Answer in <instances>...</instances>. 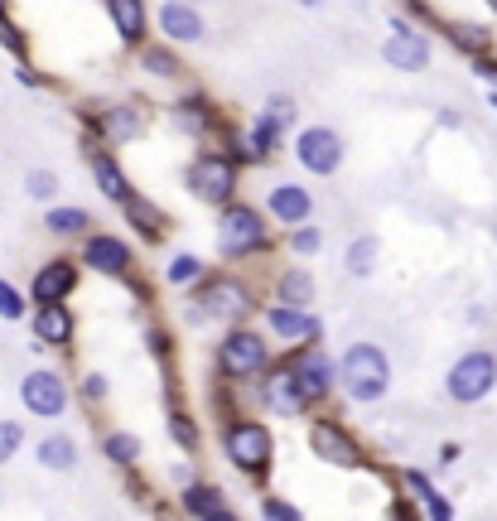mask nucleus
Here are the masks:
<instances>
[{
    "label": "nucleus",
    "instance_id": "a19ab883",
    "mask_svg": "<svg viewBox=\"0 0 497 521\" xmlns=\"http://www.w3.org/2000/svg\"><path fill=\"white\" fill-rule=\"evenodd\" d=\"M266 517H295V507H290V502H266Z\"/></svg>",
    "mask_w": 497,
    "mask_h": 521
},
{
    "label": "nucleus",
    "instance_id": "a878e982",
    "mask_svg": "<svg viewBox=\"0 0 497 521\" xmlns=\"http://www.w3.org/2000/svg\"><path fill=\"white\" fill-rule=\"evenodd\" d=\"M280 295H285V304H309L314 300V280H309V275L304 271H295V275H285V280H280Z\"/></svg>",
    "mask_w": 497,
    "mask_h": 521
},
{
    "label": "nucleus",
    "instance_id": "7ed1b4c3",
    "mask_svg": "<svg viewBox=\"0 0 497 521\" xmlns=\"http://www.w3.org/2000/svg\"><path fill=\"white\" fill-rule=\"evenodd\" d=\"M20 401H25V411L54 420V415H63V406H68V386H63L58 372H29L25 382H20Z\"/></svg>",
    "mask_w": 497,
    "mask_h": 521
},
{
    "label": "nucleus",
    "instance_id": "dca6fc26",
    "mask_svg": "<svg viewBox=\"0 0 497 521\" xmlns=\"http://www.w3.org/2000/svg\"><path fill=\"white\" fill-rule=\"evenodd\" d=\"M34 333L44 338V343H68L73 338V314L58 304H39V314H34Z\"/></svg>",
    "mask_w": 497,
    "mask_h": 521
},
{
    "label": "nucleus",
    "instance_id": "0eeeda50",
    "mask_svg": "<svg viewBox=\"0 0 497 521\" xmlns=\"http://www.w3.org/2000/svg\"><path fill=\"white\" fill-rule=\"evenodd\" d=\"M227 454H232L237 468H266V459H271V435L261 425H237L227 435Z\"/></svg>",
    "mask_w": 497,
    "mask_h": 521
},
{
    "label": "nucleus",
    "instance_id": "f704fd0d",
    "mask_svg": "<svg viewBox=\"0 0 497 521\" xmlns=\"http://www.w3.org/2000/svg\"><path fill=\"white\" fill-rule=\"evenodd\" d=\"M174 121H179L184 131H203V107H198V102H184V107H174Z\"/></svg>",
    "mask_w": 497,
    "mask_h": 521
},
{
    "label": "nucleus",
    "instance_id": "49530a36",
    "mask_svg": "<svg viewBox=\"0 0 497 521\" xmlns=\"http://www.w3.org/2000/svg\"><path fill=\"white\" fill-rule=\"evenodd\" d=\"M493 5H497V0H493Z\"/></svg>",
    "mask_w": 497,
    "mask_h": 521
},
{
    "label": "nucleus",
    "instance_id": "9d476101",
    "mask_svg": "<svg viewBox=\"0 0 497 521\" xmlns=\"http://www.w3.org/2000/svg\"><path fill=\"white\" fill-rule=\"evenodd\" d=\"M290 377H295L304 401H319V396L333 386V362L329 357H319V353H304V357L290 362Z\"/></svg>",
    "mask_w": 497,
    "mask_h": 521
},
{
    "label": "nucleus",
    "instance_id": "72a5a7b5",
    "mask_svg": "<svg viewBox=\"0 0 497 521\" xmlns=\"http://www.w3.org/2000/svg\"><path fill=\"white\" fill-rule=\"evenodd\" d=\"M198 271H203V266H198V256H174V261H169V280H174V285L198 280Z\"/></svg>",
    "mask_w": 497,
    "mask_h": 521
},
{
    "label": "nucleus",
    "instance_id": "393cba45",
    "mask_svg": "<svg viewBox=\"0 0 497 521\" xmlns=\"http://www.w3.org/2000/svg\"><path fill=\"white\" fill-rule=\"evenodd\" d=\"M44 222H49V232H58V237H73V232H83L87 227V213L83 208H54Z\"/></svg>",
    "mask_w": 497,
    "mask_h": 521
},
{
    "label": "nucleus",
    "instance_id": "412c9836",
    "mask_svg": "<svg viewBox=\"0 0 497 521\" xmlns=\"http://www.w3.org/2000/svg\"><path fill=\"white\" fill-rule=\"evenodd\" d=\"M39 464H44V468H73V464H78L73 439H68V435H49L44 444H39Z\"/></svg>",
    "mask_w": 497,
    "mask_h": 521
},
{
    "label": "nucleus",
    "instance_id": "f8f14e48",
    "mask_svg": "<svg viewBox=\"0 0 497 521\" xmlns=\"http://www.w3.org/2000/svg\"><path fill=\"white\" fill-rule=\"evenodd\" d=\"M314 449H319V459H329L338 468H358L353 439L343 435V430H333V425H314Z\"/></svg>",
    "mask_w": 497,
    "mask_h": 521
},
{
    "label": "nucleus",
    "instance_id": "20e7f679",
    "mask_svg": "<svg viewBox=\"0 0 497 521\" xmlns=\"http://www.w3.org/2000/svg\"><path fill=\"white\" fill-rule=\"evenodd\" d=\"M261 242H266V227H261V218L251 208H227L222 213V251L227 256H247Z\"/></svg>",
    "mask_w": 497,
    "mask_h": 521
},
{
    "label": "nucleus",
    "instance_id": "58836bf2",
    "mask_svg": "<svg viewBox=\"0 0 497 521\" xmlns=\"http://www.w3.org/2000/svg\"><path fill=\"white\" fill-rule=\"evenodd\" d=\"M169 435L179 439L184 449H194V444H198V430L189 425V420H184V415H174V420H169Z\"/></svg>",
    "mask_w": 497,
    "mask_h": 521
},
{
    "label": "nucleus",
    "instance_id": "c9c22d12",
    "mask_svg": "<svg viewBox=\"0 0 497 521\" xmlns=\"http://www.w3.org/2000/svg\"><path fill=\"white\" fill-rule=\"evenodd\" d=\"M449 34L464 44V49H483L488 44V29H469V25H449Z\"/></svg>",
    "mask_w": 497,
    "mask_h": 521
},
{
    "label": "nucleus",
    "instance_id": "c85d7f7f",
    "mask_svg": "<svg viewBox=\"0 0 497 521\" xmlns=\"http://www.w3.org/2000/svg\"><path fill=\"white\" fill-rule=\"evenodd\" d=\"M121 203H126V208H131V222H136V227H145V232H150V237H155V232H160V213H155V208H150V203H140V198H131V193H126V198H121Z\"/></svg>",
    "mask_w": 497,
    "mask_h": 521
},
{
    "label": "nucleus",
    "instance_id": "39448f33",
    "mask_svg": "<svg viewBox=\"0 0 497 521\" xmlns=\"http://www.w3.org/2000/svg\"><path fill=\"white\" fill-rule=\"evenodd\" d=\"M218 357H222V367H227L232 377H251V372L266 367V343H261L256 333L237 329V333H227V343H222Z\"/></svg>",
    "mask_w": 497,
    "mask_h": 521
},
{
    "label": "nucleus",
    "instance_id": "2f4dec72",
    "mask_svg": "<svg viewBox=\"0 0 497 521\" xmlns=\"http://www.w3.org/2000/svg\"><path fill=\"white\" fill-rule=\"evenodd\" d=\"M261 116H266V121H271V126H290V121H295V102H290V97H271V107L261 111Z\"/></svg>",
    "mask_w": 497,
    "mask_h": 521
},
{
    "label": "nucleus",
    "instance_id": "aec40b11",
    "mask_svg": "<svg viewBox=\"0 0 497 521\" xmlns=\"http://www.w3.org/2000/svg\"><path fill=\"white\" fill-rule=\"evenodd\" d=\"M111 5V20L121 29V39H140L145 29V0H107Z\"/></svg>",
    "mask_w": 497,
    "mask_h": 521
},
{
    "label": "nucleus",
    "instance_id": "6ab92c4d",
    "mask_svg": "<svg viewBox=\"0 0 497 521\" xmlns=\"http://www.w3.org/2000/svg\"><path fill=\"white\" fill-rule=\"evenodd\" d=\"M266 401H271V411H280V415H295L304 406V396H300V386H295V377H290V367H285V372H271Z\"/></svg>",
    "mask_w": 497,
    "mask_h": 521
},
{
    "label": "nucleus",
    "instance_id": "a211bd4d",
    "mask_svg": "<svg viewBox=\"0 0 497 521\" xmlns=\"http://www.w3.org/2000/svg\"><path fill=\"white\" fill-rule=\"evenodd\" d=\"M160 25H165L169 39H184V44L203 39V20H198V10H189V5H165L160 10Z\"/></svg>",
    "mask_w": 497,
    "mask_h": 521
},
{
    "label": "nucleus",
    "instance_id": "b1692460",
    "mask_svg": "<svg viewBox=\"0 0 497 521\" xmlns=\"http://www.w3.org/2000/svg\"><path fill=\"white\" fill-rule=\"evenodd\" d=\"M411 493L425 502V512H430V517H440V521L449 517V502H444V497L430 488V478H425V473H411Z\"/></svg>",
    "mask_w": 497,
    "mask_h": 521
},
{
    "label": "nucleus",
    "instance_id": "4468645a",
    "mask_svg": "<svg viewBox=\"0 0 497 521\" xmlns=\"http://www.w3.org/2000/svg\"><path fill=\"white\" fill-rule=\"evenodd\" d=\"M73 280H78V271L68 266V261H54V266H44V271L34 275V300L39 304H58L68 290H73Z\"/></svg>",
    "mask_w": 497,
    "mask_h": 521
},
{
    "label": "nucleus",
    "instance_id": "79ce46f5",
    "mask_svg": "<svg viewBox=\"0 0 497 521\" xmlns=\"http://www.w3.org/2000/svg\"><path fill=\"white\" fill-rule=\"evenodd\" d=\"M87 396H107V382L102 377H87Z\"/></svg>",
    "mask_w": 497,
    "mask_h": 521
},
{
    "label": "nucleus",
    "instance_id": "423d86ee",
    "mask_svg": "<svg viewBox=\"0 0 497 521\" xmlns=\"http://www.w3.org/2000/svg\"><path fill=\"white\" fill-rule=\"evenodd\" d=\"M300 165L314 169V174H333V169L343 165V140L324 131V126H314V131H304L300 136Z\"/></svg>",
    "mask_w": 497,
    "mask_h": 521
},
{
    "label": "nucleus",
    "instance_id": "bb28decb",
    "mask_svg": "<svg viewBox=\"0 0 497 521\" xmlns=\"http://www.w3.org/2000/svg\"><path fill=\"white\" fill-rule=\"evenodd\" d=\"M372 266H377V242H372V237H362V242H353V251H348V271L367 275Z\"/></svg>",
    "mask_w": 497,
    "mask_h": 521
},
{
    "label": "nucleus",
    "instance_id": "a18cd8bd",
    "mask_svg": "<svg viewBox=\"0 0 497 521\" xmlns=\"http://www.w3.org/2000/svg\"><path fill=\"white\" fill-rule=\"evenodd\" d=\"M493 102H497V97H493Z\"/></svg>",
    "mask_w": 497,
    "mask_h": 521
},
{
    "label": "nucleus",
    "instance_id": "4c0bfd02",
    "mask_svg": "<svg viewBox=\"0 0 497 521\" xmlns=\"http://www.w3.org/2000/svg\"><path fill=\"white\" fill-rule=\"evenodd\" d=\"M54 174H49V169H34V174H29V193H34V198H54Z\"/></svg>",
    "mask_w": 497,
    "mask_h": 521
},
{
    "label": "nucleus",
    "instance_id": "37998d69",
    "mask_svg": "<svg viewBox=\"0 0 497 521\" xmlns=\"http://www.w3.org/2000/svg\"><path fill=\"white\" fill-rule=\"evenodd\" d=\"M0 20H5V0H0Z\"/></svg>",
    "mask_w": 497,
    "mask_h": 521
},
{
    "label": "nucleus",
    "instance_id": "6e6552de",
    "mask_svg": "<svg viewBox=\"0 0 497 521\" xmlns=\"http://www.w3.org/2000/svg\"><path fill=\"white\" fill-rule=\"evenodd\" d=\"M382 58H387L391 68H401V73H420V68H430V44H425L420 34H411L406 25H396V34L387 39Z\"/></svg>",
    "mask_w": 497,
    "mask_h": 521
},
{
    "label": "nucleus",
    "instance_id": "2eb2a0df",
    "mask_svg": "<svg viewBox=\"0 0 497 521\" xmlns=\"http://www.w3.org/2000/svg\"><path fill=\"white\" fill-rule=\"evenodd\" d=\"M271 329H276L280 338H290V343H309V338L319 333V324L304 314L300 304H285V309H271Z\"/></svg>",
    "mask_w": 497,
    "mask_h": 521
},
{
    "label": "nucleus",
    "instance_id": "5701e85b",
    "mask_svg": "<svg viewBox=\"0 0 497 521\" xmlns=\"http://www.w3.org/2000/svg\"><path fill=\"white\" fill-rule=\"evenodd\" d=\"M92 174H97V189L107 193V198H116V203H121V198H126V179H121V169L111 165L107 155H97V165H92Z\"/></svg>",
    "mask_w": 497,
    "mask_h": 521
},
{
    "label": "nucleus",
    "instance_id": "c03bdc74",
    "mask_svg": "<svg viewBox=\"0 0 497 521\" xmlns=\"http://www.w3.org/2000/svg\"><path fill=\"white\" fill-rule=\"evenodd\" d=\"M300 5H319V0H300Z\"/></svg>",
    "mask_w": 497,
    "mask_h": 521
},
{
    "label": "nucleus",
    "instance_id": "ddd939ff",
    "mask_svg": "<svg viewBox=\"0 0 497 521\" xmlns=\"http://www.w3.org/2000/svg\"><path fill=\"white\" fill-rule=\"evenodd\" d=\"M203 304H208V314L237 319V314H247V309H251V295L242 290V285H232V280H218V285H208V290H203Z\"/></svg>",
    "mask_w": 497,
    "mask_h": 521
},
{
    "label": "nucleus",
    "instance_id": "4be33fe9",
    "mask_svg": "<svg viewBox=\"0 0 497 521\" xmlns=\"http://www.w3.org/2000/svg\"><path fill=\"white\" fill-rule=\"evenodd\" d=\"M184 507H189L194 517H222V512H227V507H222V493L218 488H208V483L189 488V493H184Z\"/></svg>",
    "mask_w": 497,
    "mask_h": 521
},
{
    "label": "nucleus",
    "instance_id": "f257e3e1",
    "mask_svg": "<svg viewBox=\"0 0 497 521\" xmlns=\"http://www.w3.org/2000/svg\"><path fill=\"white\" fill-rule=\"evenodd\" d=\"M338 377L348 386V396L353 401H377L391 382V362L382 348H372V343H358V348H348L343 353V367H338Z\"/></svg>",
    "mask_w": 497,
    "mask_h": 521
},
{
    "label": "nucleus",
    "instance_id": "473e14b6",
    "mask_svg": "<svg viewBox=\"0 0 497 521\" xmlns=\"http://www.w3.org/2000/svg\"><path fill=\"white\" fill-rule=\"evenodd\" d=\"M20 314H25V300H20V290L0 280V319H20Z\"/></svg>",
    "mask_w": 497,
    "mask_h": 521
},
{
    "label": "nucleus",
    "instance_id": "f03ea898",
    "mask_svg": "<svg viewBox=\"0 0 497 521\" xmlns=\"http://www.w3.org/2000/svg\"><path fill=\"white\" fill-rule=\"evenodd\" d=\"M497 382V362L493 353H464L454 367H449V396L454 401H483Z\"/></svg>",
    "mask_w": 497,
    "mask_h": 521
},
{
    "label": "nucleus",
    "instance_id": "ea45409f",
    "mask_svg": "<svg viewBox=\"0 0 497 521\" xmlns=\"http://www.w3.org/2000/svg\"><path fill=\"white\" fill-rule=\"evenodd\" d=\"M295 251H304V256L319 251V232H314V227H300V232H295Z\"/></svg>",
    "mask_w": 497,
    "mask_h": 521
},
{
    "label": "nucleus",
    "instance_id": "1a4fd4ad",
    "mask_svg": "<svg viewBox=\"0 0 497 521\" xmlns=\"http://www.w3.org/2000/svg\"><path fill=\"white\" fill-rule=\"evenodd\" d=\"M237 189V169L227 160H198L194 165V193L203 203H227Z\"/></svg>",
    "mask_w": 497,
    "mask_h": 521
},
{
    "label": "nucleus",
    "instance_id": "f3484780",
    "mask_svg": "<svg viewBox=\"0 0 497 521\" xmlns=\"http://www.w3.org/2000/svg\"><path fill=\"white\" fill-rule=\"evenodd\" d=\"M271 213L280 222H290V227H300L309 218V193L295 189V184H280V189H271Z\"/></svg>",
    "mask_w": 497,
    "mask_h": 521
},
{
    "label": "nucleus",
    "instance_id": "7c9ffc66",
    "mask_svg": "<svg viewBox=\"0 0 497 521\" xmlns=\"http://www.w3.org/2000/svg\"><path fill=\"white\" fill-rule=\"evenodd\" d=\"M20 444H25V430H20L15 420H0V464H10Z\"/></svg>",
    "mask_w": 497,
    "mask_h": 521
},
{
    "label": "nucleus",
    "instance_id": "e433bc0d",
    "mask_svg": "<svg viewBox=\"0 0 497 521\" xmlns=\"http://www.w3.org/2000/svg\"><path fill=\"white\" fill-rule=\"evenodd\" d=\"M145 68H150V73H160V78L179 73V63H174V58H169L165 49H150V54H145Z\"/></svg>",
    "mask_w": 497,
    "mask_h": 521
},
{
    "label": "nucleus",
    "instance_id": "9b49d317",
    "mask_svg": "<svg viewBox=\"0 0 497 521\" xmlns=\"http://www.w3.org/2000/svg\"><path fill=\"white\" fill-rule=\"evenodd\" d=\"M83 256H87V266L102 275H121L131 266V251H126V242H116V237H92Z\"/></svg>",
    "mask_w": 497,
    "mask_h": 521
},
{
    "label": "nucleus",
    "instance_id": "c756f323",
    "mask_svg": "<svg viewBox=\"0 0 497 521\" xmlns=\"http://www.w3.org/2000/svg\"><path fill=\"white\" fill-rule=\"evenodd\" d=\"M107 459H116V464H131V459H140V439L136 435H111L107 439Z\"/></svg>",
    "mask_w": 497,
    "mask_h": 521
},
{
    "label": "nucleus",
    "instance_id": "cd10ccee",
    "mask_svg": "<svg viewBox=\"0 0 497 521\" xmlns=\"http://www.w3.org/2000/svg\"><path fill=\"white\" fill-rule=\"evenodd\" d=\"M102 131H107L111 140H126L131 131H136V111L121 107V111H111V116H102Z\"/></svg>",
    "mask_w": 497,
    "mask_h": 521
}]
</instances>
